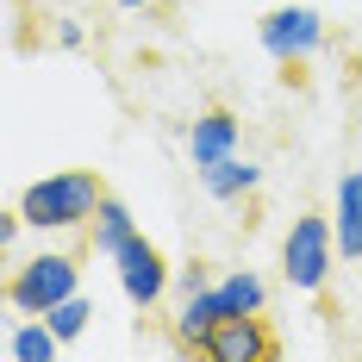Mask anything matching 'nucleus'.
Returning <instances> with one entry per match:
<instances>
[{
	"instance_id": "f03ea898",
	"label": "nucleus",
	"mask_w": 362,
	"mask_h": 362,
	"mask_svg": "<svg viewBox=\"0 0 362 362\" xmlns=\"http://www.w3.org/2000/svg\"><path fill=\"white\" fill-rule=\"evenodd\" d=\"M331 250H337V225H331L325 213H300L288 231V244H281V262H288V281L300 293L325 288L331 275Z\"/></svg>"
},
{
	"instance_id": "f257e3e1",
	"label": "nucleus",
	"mask_w": 362,
	"mask_h": 362,
	"mask_svg": "<svg viewBox=\"0 0 362 362\" xmlns=\"http://www.w3.org/2000/svg\"><path fill=\"white\" fill-rule=\"evenodd\" d=\"M100 200H107V181L94 175V169H69V175H50V181H37V187H25L19 213H25V225H37V231H63V225L94 218Z\"/></svg>"
},
{
	"instance_id": "4468645a",
	"label": "nucleus",
	"mask_w": 362,
	"mask_h": 362,
	"mask_svg": "<svg viewBox=\"0 0 362 362\" xmlns=\"http://www.w3.org/2000/svg\"><path fill=\"white\" fill-rule=\"evenodd\" d=\"M88 313H94V306H88L81 293H69V300H57V306H50L44 319H50V331H57V337L69 344V337H81V325H88Z\"/></svg>"
},
{
	"instance_id": "0eeeda50",
	"label": "nucleus",
	"mask_w": 362,
	"mask_h": 362,
	"mask_svg": "<svg viewBox=\"0 0 362 362\" xmlns=\"http://www.w3.org/2000/svg\"><path fill=\"white\" fill-rule=\"evenodd\" d=\"M231 144H238V119L231 112H206V119H194V132H187V150H194V169H213V163H225L231 156Z\"/></svg>"
},
{
	"instance_id": "7ed1b4c3",
	"label": "nucleus",
	"mask_w": 362,
	"mask_h": 362,
	"mask_svg": "<svg viewBox=\"0 0 362 362\" xmlns=\"http://www.w3.org/2000/svg\"><path fill=\"white\" fill-rule=\"evenodd\" d=\"M75 293V262L69 256H32L25 269H13V281H6V306H19V313H50L57 300H69Z\"/></svg>"
},
{
	"instance_id": "39448f33",
	"label": "nucleus",
	"mask_w": 362,
	"mask_h": 362,
	"mask_svg": "<svg viewBox=\"0 0 362 362\" xmlns=\"http://www.w3.org/2000/svg\"><path fill=\"white\" fill-rule=\"evenodd\" d=\"M256 32H262V50L275 63H300V57H313L325 44V19L313 6H275V13H262Z\"/></svg>"
},
{
	"instance_id": "423d86ee",
	"label": "nucleus",
	"mask_w": 362,
	"mask_h": 362,
	"mask_svg": "<svg viewBox=\"0 0 362 362\" xmlns=\"http://www.w3.org/2000/svg\"><path fill=\"white\" fill-rule=\"evenodd\" d=\"M112 262H119V281H125V300L132 306H156L163 300V250L150 238H132Z\"/></svg>"
},
{
	"instance_id": "2eb2a0df",
	"label": "nucleus",
	"mask_w": 362,
	"mask_h": 362,
	"mask_svg": "<svg viewBox=\"0 0 362 362\" xmlns=\"http://www.w3.org/2000/svg\"><path fill=\"white\" fill-rule=\"evenodd\" d=\"M119 6H132V13H138V6H156V0H119Z\"/></svg>"
},
{
	"instance_id": "f8f14e48",
	"label": "nucleus",
	"mask_w": 362,
	"mask_h": 362,
	"mask_svg": "<svg viewBox=\"0 0 362 362\" xmlns=\"http://www.w3.org/2000/svg\"><path fill=\"white\" fill-rule=\"evenodd\" d=\"M200 175H206V194H218V200H238V194H250V187H256V169H250V163H238V156H225V163L200 169Z\"/></svg>"
},
{
	"instance_id": "9d476101",
	"label": "nucleus",
	"mask_w": 362,
	"mask_h": 362,
	"mask_svg": "<svg viewBox=\"0 0 362 362\" xmlns=\"http://www.w3.org/2000/svg\"><path fill=\"white\" fill-rule=\"evenodd\" d=\"M218 319H225V306H218L213 288L187 293V313H181V350H200V344H206V331H213Z\"/></svg>"
},
{
	"instance_id": "6e6552de",
	"label": "nucleus",
	"mask_w": 362,
	"mask_h": 362,
	"mask_svg": "<svg viewBox=\"0 0 362 362\" xmlns=\"http://www.w3.org/2000/svg\"><path fill=\"white\" fill-rule=\"evenodd\" d=\"M337 250L362 256V175L337 181Z\"/></svg>"
},
{
	"instance_id": "1a4fd4ad",
	"label": "nucleus",
	"mask_w": 362,
	"mask_h": 362,
	"mask_svg": "<svg viewBox=\"0 0 362 362\" xmlns=\"http://www.w3.org/2000/svg\"><path fill=\"white\" fill-rule=\"evenodd\" d=\"M132 238H138V225H132V213H125V206H119V200H100V213H94V250L100 256H119L125 250V244H132Z\"/></svg>"
},
{
	"instance_id": "20e7f679",
	"label": "nucleus",
	"mask_w": 362,
	"mask_h": 362,
	"mask_svg": "<svg viewBox=\"0 0 362 362\" xmlns=\"http://www.w3.org/2000/svg\"><path fill=\"white\" fill-rule=\"evenodd\" d=\"M200 356H213V362H275L281 356V337L269 331V319H256V313H231V319H218L206 331Z\"/></svg>"
},
{
	"instance_id": "ddd939ff",
	"label": "nucleus",
	"mask_w": 362,
	"mask_h": 362,
	"mask_svg": "<svg viewBox=\"0 0 362 362\" xmlns=\"http://www.w3.org/2000/svg\"><path fill=\"white\" fill-rule=\"evenodd\" d=\"M218 306H225V319L231 313H262V281L256 275H231V281H218Z\"/></svg>"
},
{
	"instance_id": "9b49d317",
	"label": "nucleus",
	"mask_w": 362,
	"mask_h": 362,
	"mask_svg": "<svg viewBox=\"0 0 362 362\" xmlns=\"http://www.w3.org/2000/svg\"><path fill=\"white\" fill-rule=\"evenodd\" d=\"M57 344H63V337H57L50 319H44V325H19V331H13V337H6V356H13V362H50V356H57Z\"/></svg>"
}]
</instances>
